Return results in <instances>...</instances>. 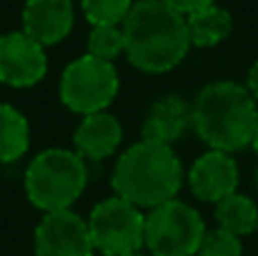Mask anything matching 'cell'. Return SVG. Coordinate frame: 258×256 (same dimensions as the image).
<instances>
[{"mask_svg":"<svg viewBox=\"0 0 258 256\" xmlns=\"http://www.w3.org/2000/svg\"><path fill=\"white\" fill-rule=\"evenodd\" d=\"M120 30L129 63L150 75L177 68L190 50L186 16L161 0H136Z\"/></svg>","mask_w":258,"mask_h":256,"instance_id":"6da1fadb","label":"cell"},{"mask_svg":"<svg viewBox=\"0 0 258 256\" xmlns=\"http://www.w3.org/2000/svg\"><path fill=\"white\" fill-rule=\"evenodd\" d=\"M192 130L211 150L233 154L251 145L258 127V107L247 86L231 80L211 82L190 107Z\"/></svg>","mask_w":258,"mask_h":256,"instance_id":"7a4b0ae2","label":"cell"},{"mask_svg":"<svg viewBox=\"0 0 258 256\" xmlns=\"http://www.w3.org/2000/svg\"><path fill=\"white\" fill-rule=\"evenodd\" d=\"M181 184L183 170L174 150L145 139L120 154L111 175L116 195L138 209H154L177 200Z\"/></svg>","mask_w":258,"mask_h":256,"instance_id":"3957f363","label":"cell"},{"mask_svg":"<svg viewBox=\"0 0 258 256\" xmlns=\"http://www.w3.org/2000/svg\"><path fill=\"white\" fill-rule=\"evenodd\" d=\"M89 170L73 150L48 148L39 152L25 170V193L32 207L43 213L66 211L84 193Z\"/></svg>","mask_w":258,"mask_h":256,"instance_id":"277c9868","label":"cell"},{"mask_svg":"<svg viewBox=\"0 0 258 256\" xmlns=\"http://www.w3.org/2000/svg\"><path fill=\"white\" fill-rule=\"evenodd\" d=\"M206 236L202 216L181 200H170L145 216V247L152 256H197Z\"/></svg>","mask_w":258,"mask_h":256,"instance_id":"5b68a950","label":"cell"},{"mask_svg":"<svg viewBox=\"0 0 258 256\" xmlns=\"http://www.w3.org/2000/svg\"><path fill=\"white\" fill-rule=\"evenodd\" d=\"M86 225L93 249L102 256H127L145 247V216L118 195L95 204Z\"/></svg>","mask_w":258,"mask_h":256,"instance_id":"8992f818","label":"cell"},{"mask_svg":"<svg viewBox=\"0 0 258 256\" xmlns=\"http://www.w3.org/2000/svg\"><path fill=\"white\" fill-rule=\"evenodd\" d=\"M120 77L113 63L95 59L91 54L71 61L61 73L59 95L73 113L91 116L104 111L116 100Z\"/></svg>","mask_w":258,"mask_h":256,"instance_id":"52a82bcc","label":"cell"},{"mask_svg":"<svg viewBox=\"0 0 258 256\" xmlns=\"http://www.w3.org/2000/svg\"><path fill=\"white\" fill-rule=\"evenodd\" d=\"M89 225L75 211H52L34 231V256H93Z\"/></svg>","mask_w":258,"mask_h":256,"instance_id":"ba28073f","label":"cell"},{"mask_svg":"<svg viewBox=\"0 0 258 256\" xmlns=\"http://www.w3.org/2000/svg\"><path fill=\"white\" fill-rule=\"evenodd\" d=\"M48 73V54L41 43L25 32H7L0 36V82L14 89L39 84Z\"/></svg>","mask_w":258,"mask_h":256,"instance_id":"9c48e42d","label":"cell"},{"mask_svg":"<svg viewBox=\"0 0 258 256\" xmlns=\"http://www.w3.org/2000/svg\"><path fill=\"white\" fill-rule=\"evenodd\" d=\"M238 181H240V170L236 159L218 150H209L197 157L188 170V186L202 202L218 204L220 200L236 193Z\"/></svg>","mask_w":258,"mask_h":256,"instance_id":"30bf717a","label":"cell"},{"mask_svg":"<svg viewBox=\"0 0 258 256\" xmlns=\"http://www.w3.org/2000/svg\"><path fill=\"white\" fill-rule=\"evenodd\" d=\"M75 25L73 0H25L23 32L36 43L54 45L71 34Z\"/></svg>","mask_w":258,"mask_h":256,"instance_id":"8fae6325","label":"cell"},{"mask_svg":"<svg viewBox=\"0 0 258 256\" xmlns=\"http://www.w3.org/2000/svg\"><path fill=\"white\" fill-rule=\"evenodd\" d=\"M73 143H75V152L82 159L104 161L122 143V127L118 118L107 111L91 113V116H84V120L75 130Z\"/></svg>","mask_w":258,"mask_h":256,"instance_id":"7c38bea8","label":"cell"},{"mask_svg":"<svg viewBox=\"0 0 258 256\" xmlns=\"http://www.w3.org/2000/svg\"><path fill=\"white\" fill-rule=\"evenodd\" d=\"M188 127H192L188 102L179 95H165L150 107V113L143 120L141 134L145 141L170 145L181 139Z\"/></svg>","mask_w":258,"mask_h":256,"instance_id":"4fadbf2b","label":"cell"},{"mask_svg":"<svg viewBox=\"0 0 258 256\" xmlns=\"http://www.w3.org/2000/svg\"><path fill=\"white\" fill-rule=\"evenodd\" d=\"M188 34H190V45L197 48H213L222 43L233 30V18L224 7L211 5V7L195 12L186 16Z\"/></svg>","mask_w":258,"mask_h":256,"instance_id":"5bb4252c","label":"cell"},{"mask_svg":"<svg viewBox=\"0 0 258 256\" xmlns=\"http://www.w3.org/2000/svg\"><path fill=\"white\" fill-rule=\"evenodd\" d=\"M30 148V125L16 107L0 102V163H14Z\"/></svg>","mask_w":258,"mask_h":256,"instance_id":"9a60e30c","label":"cell"},{"mask_svg":"<svg viewBox=\"0 0 258 256\" xmlns=\"http://www.w3.org/2000/svg\"><path fill=\"white\" fill-rule=\"evenodd\" d=\"M215 220L220 229L233 236H249L258 229V207L251 198L233 193L215 204Z\"/></svg>","mask_w":258,"mask_h":256,"instance_id":"2e32d148","label":"cell"},{"mask_svg":"<svg viewBox=\"0 0 258 256\" xmlns=\"http://www.w3.org/2000/svg\"><path fill=\"white\" fill-rule=\"evenodd\" d=\"M86 45H89L86 54L113 63V59L125 52V36H122L120 25H93Z\"/></svg>","mask_w":258,"mask_h":256,"instance_id":"e0dca14e","label":"cell"},{"mask_svg":"<svg viewBox=\"0 0 258 256\" xmlns=\"http://www.w3.org/2000/svg\"><path fill=\"white\" fill-rule=\"evenodd\" d=\"M134 0H82V12L91 25H122Z\"/></svg>","mask_w":258,"mask_h":256,"instance_id":"ac0fdd59","label":"cell"},{"mask_svg":"<svg viewBox=\"0 0 258 256\" xmlns=\"http://www.w3.org/2000/svg\"><path fill=\"white\" fill-rule=\"evenodd\" d=\"M197 256H242V243L238 236L218 227L213 231H206Z\"/></svg>","mask_w":258,"mask_h":256,"instance_id":"d6986e66","label":"cell"},{"mask_svg":"<svg viewBox=\"0 0 258 256\" xmlns=\"http://www.w3.org/2000/svg\"><path fill=\"white\" fill-rule=\"evenodd\" d=\"M161 3H165L170 9H174L181 16H190V14L202 12V9L215 5V0H161Z\"/></svg>","mask_w":258,"mask_h":256,"instance_id":"ffe728a7","label":"cell"},{"mask_svg":"<svg viewBox=\"0 0 258 256\" xmlns=\"http://www.w3.org/2000/svg\"><path fill=\"white\" fill-rule=\"evenodd\" d=\"M247 91L254 95V100H258V61L247 73Z\"/></svg>","mask_w":258,"mask_h":256,"instance_id":"44dd1931","label":"cell"},{"mask_svg":"<svg viewBox=\"0 0 258 256\" xmlns=\"http://www.w3.org/2000/svg\"><path fill=\"white\" fill-rule=\"evenodd\" d=\"M251 148H254V152L258 154V127H256V134H254V141H251Z\"/></svg>","mask_w":258,"mask_h":256,"instance_id":"7402d4cb","label":"cell"},{"mask_svg":"<svg viewBox=\"0 0 258 256\" xmlns=\"http://www.w3.org/2000/svg\"><path fill=\"white\" fill-rule=\"evenodd\" d=\"M254 188H256V190H258V170H256V172H254Z\"/></svg>","mask_w":258,"mask_h":256,"instance_id":"603a6c76","label":"cell"},{"mask_svg":"<svg viewBox=\"0 0 258 256\" xmlns=\"http://www.w3.org/2000/svg\"><path fill=\"white\" fill-rule=\"evenodd\" d=\"M127 256H145V254H141V252H136V254H127Z\"/></svg>","mask_w":258,"mask_h":256,"instance_id":"cb8c5ba5","label":"cell"}]
</instances>
